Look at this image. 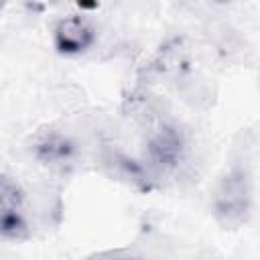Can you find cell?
Listing matches in <instances>:
<instances>
[{
	"label": "cell",
	"mask_w": 260,
	"mask_h": 260,
	"mask_svg": "<svg viewBox=\"0 0 260 260\" xmlns=\"http://www.w3.org/2000/svg\"><path fill=\"white\" fill-rule=\"evenodd\" d=\"M0 2H2V0H0Z\"/></svg>",
	"instance_id": "obj_6"
},
{
	"label": "cell",
	"mask_w": 260,
	"mask_h": 260,
	"mask_svg": "<svg viewBox=\"0 0 260 260\" xmlns=\"http://www.w3.org/2000/svg\"><path fill=\"white\" fill-rule=\"evenodd\" d=\"M254 209V181L246 165L234 162L211 189V213L223 230H238L248 223Z\"/></svg>",
	"instance_id": "obj_1"
},
{
	"label": "cell",
	"mask_w": 260,
	"mask_h": 260,
	"mask_svg": "<svg viewBox=\"0 0 260 260\" xmlns=\"http://www.w3.org/2000/svg\"><path fill=\"white\" fill-rule=\"evenodd\" d=\"M53 47L63 57H79L91 51L98 43L95 24L83 14L61 16L51 30Z\"/></svg>",
	"instance_id": "obj_4"
},
{
	"label": "cell",
	"mask_w": 260,
	"mask_h": 260,
	"mask_svg": "<svg viewBox=\"0 0 260 260\" xmlns=\"http://www.w3.org/2000/svg\"><path fill=\"white\" fill-rule=\"evenodd\" d=\"M185 154H187V134L175 120L156 116L146 124L144 156L148 169L175 171L185 160Z\"/></svg>",
	"instance_id": "obj_2"
},
{
	"label": "cell",
	"mask_w": 260,
	"mask_h": 260,
	"mask_svg": "<svg viewBox=\"0 0 260 260\" xmlns=\"http://www.w3.org/2000/svg\"><path fill=\"white\" fill-rule=\"evenodd\" d=\"M32 158L51 169V171H65L77 158V142L59 128H41L30 142Z\"/></svg>",
	"instance_id": "obj_5"
},
{
	"label": "cell",
	"mask_w": 260,
	"mask_h": 260,
	"mask_svg": "<svg viewBox=\"0 0 260 260\" xmlns=\"http://www.w3.org/2000/svg\"><path fill=\"white\" fill-rule=\"evenodd\" d=\"M0 238L6 242L30 238L28 193L14 175L4 171H0Z\"/></svg>",
	"instance_id": "obj_3"
}]
</instances>
